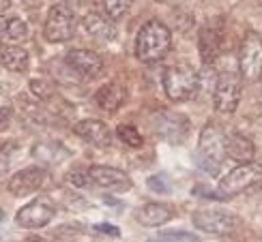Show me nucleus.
<instances>
[{
  "mask_svg": "<svg viewBox=\"0 0 262 242\" xmlns=\"http://www.w3.org/2000/svg\"><path fill=\"white\" fill-rule=\"evenodd\" d=\"M172 47V32L159 19H150L136 37V56L142 62H157Z\"/></svg>",
  "mask_w": 262,
  "mask_h": 242,
  "instance_id": "1",
  "label": "nucleus"
},
{
  "mask_svg": "<svg viewBox=\"0 0 262 242\" xmlns=\"http://www.w3.org/2000/svg\"><path fill=\"white\" fill-rule=\"evenodd\" d=\"M224 159H226V135H224V129L220 125H215V123H209L202 129V133H200L198 163L202 165V170H206L209 174H217Z\"/></svg>",
  "mask_w": 262,
  "mask_h": 242,
  "instance_id": "2",
  "label": "nucleus"
},
{
  "mask_svg": "<svg viewBox=\"0 0 262 242\" xmlns=\"http://www.w3.org/2000/svg\"><path fill=\"white\" fill-rule=\"evenodd\" d=\"M198 86H200V75L189 64H174L163 75V90L174 103L187 101L189 96L195 94Z\"/></svg>",
  "mask_w": 262,
  "mask_h": 242,
  "instance_id": "3",
  "label": "nucleus"
},
{
  "mask_svg": "<svg viewBox=\"0 0 262 242\" xmlns=\"http://www.w3.org/2000/svg\"><path fill=\"white\" fill-rule=\"evenodd\" d=\"M241 101V80L234 69H224L217 75V82L213 88V105L217 112L232 114Z\"/></svg>",
  "mask_w": 262,
  "mask_h": 242,
  "instance_id": "4",
  "label": "nucleus"
},
{
  "mask_svg": "<svg viewBox=\"0 0 262 242\" xmlns=\"http://www.w3.org/2000/svg\"><path fill=\"white\" fill-rule=\"evenodd\" d=\"M262 178V165L258 163H241L236 165L232 172H228L224 178L220 180V195L224 197H232L236 193L247 191L252 184H256Z\"/></svg>",
  "mask_w": 262,
  "mask_h": 242,
  "instance_id": "5",
  "label": "nucleus"
},
{
  "mask_svg": "<svg viewBox=\"0 0 262 242\" xmlns=\"http://www.w3.org/2000/svg\"><path fill=\"white\" fill-rule=\"evenodd\" d=\"M75 32V15L71 7L67 5H54L48 13L46 26H43V35L50 43H62L69 41Z\"/></svg>",
  "mask_w": 262,
  "mask_h": 242,
  "instance_id": "6",
  "label": "nucleus"
},
{
  "mask_svg": "<svg viewBox=\"0 0 262 242\" xmlns=\"http://www.w3.org/2000/svg\"><path fill=\"white\" fill-rule=\"evenodd\" d=\"M238 69L247 82H258L262 78V39L256 32L245 35L238 54Z\"/></svg>",
  "mask_w": 262,
  "mask_h": 242,
  "instance_id": "7",
  "label": "nucleus"
},
{
  "mask_svg": "<svg viewBox=\"0 0 262 242\" xmlns=\"http://www.w3.org/2000/svg\"><path fill=\"white\" fill-rule=\"evenodd\" d=\"M54 214H56V208H54V204L48 197H35L32 202H28L24 208L17 210L15 223L26 229H39L46 227L54 219Z\"/></svg>",
  "mask_w": 262,
  "mask_h": 242,
  "instance_id": "8",
  "label": "nucleus"
},
{
  "mask_svg": "<svg viewBox=\"0 0 262 242\" xmlns=\"http://www.w3.org/2000/svg\"><path fill=\"white\" fill-rule=\"evenodd\" d=\"M222 43H224V21L215 17L202 26L198 37V52L202 62L213 64L222 52Z\"/></svg>",
  "mask_w": 262,
  "mask_h": 242,
  "instance_id": "9",
  "label": "nucleus"
},
{
  "mask_svg": "<svg viewBox=\"0 0 262 242\" xmlns=\"http://www.w3.org/2000/svg\"><path fill=\"white\" fill-rule=\"evenodd\" d=\"M191 223L204 234L226 236L236 229V219L224 210H200L191 216Z\"/></svg>",
  "mask_w": 262,
  "mask_h": 242,
  "instance_id": "10",
  "label": "nucleus"
},
{
  "mask_svg": "<svg viewBox=\"0 0 262 242\" xmlns=\"http://www.w3.org/2000/svg\"><path fill=\"white\" fill-rule=\"evenodd\" d=\"M152 127H155L159 137L172 141V144H179V141L185 137V133H187L189 120L179 112H159L155 116Z\"/></svg>",
  "mask_w": 262,
  "mask_h": 242,
  "instance_id": "11",
  "label": "nucleus"
},
{
  "mask_svg": "<svg viewBox=\"0 0 262 242\" xmlns=\"http://www.w3.org/2000/svg\"><path fill=\"white\" fill-rule=\"evenodd\" d=\"M64 62H67L75 73L84 75V78H91V80L99 78L103 73V58L91 50H71V52H67V56H64Z\"/></svg>",
  "mask_w": 262,
  "mask_h": 242,
  "instance_id": "12",
  "label": "nucleus"
},
{
  "mask_svg": "<svg viewBox=\"0 0 262 242\" xmlns=\"http://www.w3.org/2000/svg\"><path fill=\"white\" fill-rule=\"evenodd\" d=\"M89 176L95 184L103 186V189H114V191H127L131 189V178L118 167H110V165H95L89 170Z\"/></svg>",
  "mask_w": 262,
  "mask_h": 242,
  "instance_id": "13",
  "label": "nucleus"
},
{
  "mask_svg": "<svg viewBox=\"0 0 262 242\" xmlns=\"http://www.w3.org/2000/svg\"><path fill=\"white\" fill-rule=\"evenodd\" d=\"M43 182H46V172L41 167H26L17 174L11 176V182H9V191L13 193L15 197H26L30 193L39 191Z\"/></svg>",
  "mask_w": 262,
  "mask_h": 242,
  "instance_id": "14",
  "label": "nucleus"
},
{
  "mask_svg": "<svg viewBox=\"0 0 262 242\" xmlns=\"http://www.w3.org/2000/svg\"><path fill=\"white\" fill-rule=\"evenodd\" d=\"M75 133H78L84 141H89V144L97 146V148H105L112 144V131L107 129L101 120H80L78 125H75Z\"/></svg>",
  "mask_w": 262,
  "mask_h": 242,
  "instance_id": "15",
  "label": "nucleus"
},
{
  "mask_svg": "<svg viewBox=\"0 0 262 242\" xmlns=\"http://www.w3.org/2000/svg\"><path fill=\"white\" fill-rule=\"evenodd\" d=\"M172 210H170V206L166 204H157V202H152V204H144V206H140L138 210H136V221L140 225H144V227H159V225H166L168 221H172Z\"/></svg>",
  "mask_w": 262,
  "mask_h": 242,
  "instance_id": "16",
  "label": "nucleus"
},
{
  "mask_svg": "<svg viewBox=\"0 0 262 242\" xmlns=\"http://www.w3.org/2000/svg\"><path fill=\"white\" fill-rule=\"evenodd\" d=\"M254 155H256V146L249 137H245L241 133H232L230 137H226V157H230L238 165L252 163Z\"/></svg>",
  "mask_w": 262,
  "mask_h": 242,
  "instance_id": "17",
  "label": "nucleus"
},
{
  "mask_svg": "<svg viewBox=\"0 0 262 242\" xmlns=\"http://www.w3.org/2000/svg\"><path fill=\"white\" fill-rule=\"evenodd\" d=\"M125 103V88L121 84H103L95 94V105L101 107L103 112H116Z\"/></svg>",
  "mask_w": 262,
  "mask_h": 242,
  "instance_id": "18",
  "label": "nucleus"
},
{
  "mask_svg": "<svg viewBox=\"0 0 262 242\" xmlns=\"http://www.w3.org/2000/svg\"><path fill=\"white\" fill-rule=\"evenodd\" d=\"M84 30L95 39H112L114 37V24L110 17H105L99 11H91L82 19Z\"/></svg>",
  "mask_w": 262,
  "mask_h": 242,
  "instance_id": "19",
  "label": "nucleus"
},
{
  "mask_svg": "<svg viewBox=\"0 0 262 242\" xmlns=\"http://www.w3.org/2000/svg\"><path fill=\"white\" fill-rule=\"evenodd\" d=\"M0 62L9 71L24 73L28 71L30 58H28V52L21 50L19 45H0Z\"/></svg>",
  "mask_w": 262,
  "mask_h": 242,
  "instance_id": "20",
  "label": "nucleus"
},
{
  "mask_svg": "<svg viewBox=\"0 0 262 242\" xmlns=\"http://www.w3.org/2000/svg\"><path fill=\"white\" fill-rule=\"evenodd\" d=\"M3 39L7 41V45H17V43H21L24 39H28V26H26V21L19 19V17L9 19Z\"/></svg>",
  "mask_w": 262,
  "mask_h": 242,
  "instance_id": "21",
  "label": "nucleus"
},
{
  "mask_svg": "<svg viewBox=\"0 0 262 242\" xmlns=\"http://www.w3.org/2000/svg\"><path fill=\"white\" fill-rule=\"evenodd\" d=\"M116 135H118V139H121L123 144H127L131 148H140L142 144H144V137H142V133L134 125H118Z\"/></svg>",
  "mask_w": 262,
  "mask_h": 242,
  "instance_id": "22",
  "label": "nucleus"
},
{
  "mask_svg": "<svg viewBox=\"0 0 262 242\" xmlns=\"http://www.w3.org/2000/svg\"><path fill=\"white\" fill-rule=\"evenodd\" d=\"M136 0H103V11H105V15L110 17V19H121L127 11H129V7L134 5Z\"/></svg>",
  "mask_w": 262,
  "mask_h": 242,
  "instance_id": "23",
  "label": "nucleus"
},
{
  "mask_svg": "<svg viewBox=\"0 0 262 242\" xmlns=\"http://www.w3.org/2000/svg\"><path fill=\"white\" fill-rule=\"evenodd\" d=\"M30 90L35 92L37 96L46 99V96H52L54 94V86L50 82H46V80H32L30 82Z\"/></svg>",
  "mask_w": 262,
  "mask_h": 242,
  "instance_id": "24",
  "label": "nucleus"
},
{
  "mask_svg": "<svg viewBox=\"0 0 262 242\" xmlns=\"http://www.w3.org/2000/svg\"><path fill=\"white\" fill-rule=\"evenodd\" d=\"M148 189H152L155 193H170V182L166 180V176H152V178H148Z\"/></svg>",
  "mask_w": 262,
  "mask_h": 242,
  "instance_id": "25",
  "label": "nucleus"
},
{
  "mask_svg": "<svg viewBox=\"0 0 262 242\" xmlns=\"http://www.w3.org/2000/svg\"><path fill=\"white\" fill-rule=\"evenodd\" d=\"M15 152V146H3V150H0V174L9 170L11 165V155Z\"/></svg>",
  "mask_w": 262,
  "mask_h": 242,
  "instance_id": "26",
  "label": "nucleus"
},
{
  "mask_svg": "<svg viewBox=\"0 0 262 242\" xmlns=\"http://www.w3.org/2000/svg\"><path fill=\"white\" fill-rule=\"evenodd\" d=\"M163 238H170V240H185V242H198L193 234H187V232H163Z\"/></svg>",
  "mask_w": 262,
  "mask_h": 242,
  "instance_id": "27",
  "label": "nucleus"
},
{
  "mask_svg": "<svg viewBox=\"0 0 262 242\" xmlns=\"http://www.w3.org/2000/svg\"><path fill=\"white\" fill-rule=\"evenodd\" d=\"M89 180H91V176L84 174V172H71L69 174V182H73L75 186H86Z\"/></svg>",
  "mask_w": 262,
  "mask_h": 242,
  "instance_id": "28",
  "label": "nucleus"
},
{
  "mask_svg": "<svg viewBox=\"0 0 262 242\" xmlns=\"http://www.w3.org/2000/svg\"><path fill=\"white\" fill-rule=\"evenodd\" d=\"M11 118H13V109H11L9 105L0 107V131H5L11 123Z\"/></svg>",
  "mask_w": 262,
  "mask_h": 242,
  "instance_id": "29",
  "label": "nucleus"
},
{
  "mask_svg": "<svg viewBox=\"0 0 262 242\" xmlns=\"http://www.w3.org/2000/svg\"><path fill=\"white\" fill-rule=\"evenodd\" d=\"M95 229H97V232L107 234V236H118V234H121V232H118V227L107 225V223H99V225H95Z\"/></svg>",
  "mask_w": 262,
  "mask_h": 242,
  "instance_id": "30",
  "label": "nucleus"
},
{
  "mask_svg": "<svg viewBox=\"0 0 262 242\" xmlns=\"http://www.w3.org/2000/svg\"><path fill=\"white\" fill-rule=\"evenodd\" d=\"M5 28H7V21L0 17V39H3V35H5Z\"/></svg>",
  "mask_w": 262,
  "mask_h": 242,
  "instance_id": "31",
  "label": "nucleus"
},
{
  "mask_svg": "<svg viewBox=\"0 0 262 242\" xmlns=\"http://www.w3.org/2000/svg\"><path fill=\"white\" fill-rule=\"evenodd\" d=\"M9 5H11V0H0V11L9 9Z\"/></svg>",
  "mask_w": 262,
  "mask_h": 242,
  "instance_id": "32",
  "label": "nucleus"
},
{
  "mask_svg": "<svg viewBox=\"0 0 262 242\" xmlns=\"http://www.w3.org/2000/svg\"><path fill=\"white\" fill-rule=\"evenodd\" d=\"M62 3H64V5H67V7H69V5H80V3H82V0H62Z\"/></svg>",
  "mask_w": 262,
  "mask_h": 242,
  "instance_id": "33",
  "label": "nucleus"
},
{
  "mask_svg": "<svg viewBox=\"0 0 262 242\" xmlns=\"http://www.w3.org/2000/svg\"><path fill=\"white\" fill-rule=\"evenodd\" d=\"M26 242H43V240H39V238H35V240H26Z\"/></svg>",
  "mask_w": 262,
  "mask_h": 242,
  "instance_id": "34",
  "label": "nucleus"
},
{
  "mask_svg": "<svg viewBox=\"0 0 262 242\" xmlns=\"http://www.w3.org/2000/svg\"><path fill=\"white\" fill-rule=\"evenodd\" d=\"M148 242H159V240H148Z\"/></svg>",
  "mask_w": 262,
  "mask_h": 242,
  "instance_id": "35",
  "label": "nucleus"
},
{
  "mask_svg": "<svg viewBox=\"0 0 262 242\" xmlns=\"http://www.w3.org/2000/svg\"><path fill=\"white\" fill-rule=\"evenodd\" d=\"M0 150H3V144H0Z\"/></svg>",
  "mask_w": 262,
  "mask_h": 242,
  "instance_id": "36",
  "label": "nucleus"
}]
</instances>
